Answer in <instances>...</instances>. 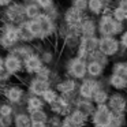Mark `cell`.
<instances>
[{
    "label": "cell",
    "mask_w": 127,
    "mask_h": 127,
    "mask_svg": "<svg viewBox=\"0 0 127 127\" xmlns=\"http://www.w3.org/2000/svg\"><path fill=\"white\" fill-rule=\"evenodd\" d=\"M98 48V40L94 36L90 37H85L81 42V48H79V59L85 58L86 53L94 52V51Z\"/></svg>",
    "instance_id": "7"
},
{
    "label": "cell",
    "mask_w": 127,
    "mask_h": 127,
    "mask_svg": "<svg viewBox=\"0 0 127 127\" xmlns=\"http://www.w3.org/2000/svg\"><path fill=\"white\" fill-rule=\"evenodd\" d=\"M101 1H105V0H101Z\"/></svg>",
    "instance_id": "47"
},
{
    "label": "cell",
    "mask_w": 127,
    "mask_h": 127,
    "mask_svg": "<svg viewBox=\"0 0 127 127\" xmlns=\"http://www.w3.org/2000/svg\"><path fill=\"white\" fill-rule=\"evenodd\" d=\"M12 124L11 116H0V127H10Z\"/></svg>",
    "instance_id": "37"
},
{
    "label": "cell",
    "mask_w": 127,
    "mask_h": 127,
    "mask_svg": "<svg viewBox=\"0 0 127 127\" xmlns=\"http://www.w3.org/2000/svg\"><path fill=\"white\" fill-rule=\"evenodd\" d=\"M25 14L28 15L29 18H32V19H34V18H38V17H40L38 6H34V4H29V6L25 8Z\"/></svg>",
    "instance_id": "31"
},
{
    "label": "cell",
    "mask_w": 127,
    "mask_h": 127,
    "mask_svg": "<svg viewBox=\"0 0 127 127\" xmlns=\"http://www.w3.org/2000/svg\"><path fill=\"white\" fill-rule=\"evenodd\" d=\"M66 21L70 26H78L81 23V11H78L77 8H70L66 12Z\"/></svg>",
    "instance_id": "17"
},
{
    "label": "cell",
    "mask_w": 127,
    "mask_h": 127,
    "mask_svg": "<svg viewBox=\"0 0 127 127\" xmlns=\"http://www.w3.org/2000/svg\"><path fill=\"white\" fill-rule=\"evenodd\" d=\"M109 85L116 90H123L127 89V77L123 75H118V74H112L109 78Z\"/></svg>",
    "instance_id": "16"
},
{
    "label": "cell",
    "mask_w": 127,
    "mask_h": 127,
    "mask_svg": "<svg viewBox=\"0 0 127 127\" xmlns=\"http://www.w3.org/2000/svg\"><path fill=\"white\" fill-rule=\"evenodd\" d=\"M119 7H120V8H123L124 11H127V0H123V1L120 3V6H119Z\"/></svg>",
    "instance_id": "43"
},
{
    "label": "cell",
    "mask_w": 127,
    "mask_h": 127,
    "mask_svg": "<svg viewBox=\"0 0 127 127\" xmlns=\"http://www.w3.org/2000/svg\"><path fill=\"white\" fill-rule=\"evenodd\" d=\"M40 23V28H41V36H48L53 32V22L48 15H40L38 18H36Z\"/></svg>",
    "instance_id": "11"
},
{
    "label": "cell",
    "mask_w": 127,
    "mask_h": 127,
    "mask_svg": "<svg viewBox=\"0 0 127 127\" xmlns=\"http://www.w3.org/2000/svg\"><path fill=\"white\" fill-rule=\"evenodd\" d=\"M12 107L10 104H1L0 105V116H11L12 115Z\"/></svg>",
    "instance_id": "34"
},
{
    "label": "cell",
    "mask_w": 127,
    "mask_h": 127,
    "mask_svg": "<svg viewBox=\"0 0 127 127\" xmlns=\"http://www.w3.org/2000/svg\"><path fill=\"white\" fill-rule=\"evenodd\" d=\"M29 89H30V92L33 93V96H42V94L49 89V82L45 81V79L36 78V79L32 81Z\"/></svg>",
    "instance_id": "8"
},
{
    "label": "cell",
    "mask_w": 127,
    "mask_h": 127,
    "mask_svg": "<svg viewBox=\"0 0 127 127\" xmlns=\"http://www.w3.org/2000/svg\"><path fill=\"white\" fill-rule=\"evenodd\" d=\"M126 19H127V11H126Z\"/></svg>",
    "instance_id": "46"
},
{
    "label": "cell",
    "mask_w": 127,
    "mask_h": 127,
    "mask_svg": "<svg viewBox=\"0 0 127 127\" xmlns=\"http://www.w3.org/2000/svg\"><path fill=\"white\" fill-rule=\"evenodd\" d=\"M68 118L75 127H83L86 124V122H88L89 116H86L83 112H81V111H78L77 108H75V109H72L71 112L68 113Z\"/></svg>",
    "instance_id": "13"
},
{
    "label": "cell",
    "mask_w": 127,
    "mask_h": 127,
    "mask_svg": "<svg viewBox=\"0 0 127 127\" xmlns=\"http://www.w3.org/2000/svg\"><path fill=\"white\" fill-rule=\"evenodd\" d=\"M75 108L81 112H83L86 116H92V113L94 112L96 107H94V102L92 100H86V98H79L75 101Z\"/></svg>",
    "instance_id": "9"
},
{
    "label": "cell",
    "mask_w": 127,
    "mask_h": 127,
    "mask_svg": "<svg viewBox=\"0 0 127 127\" xmlns=\"http://www.w3.org/2000/svg\"><path fill=\"white\" fill-rule=\"evenodd\" d=\"M28 28H29V30L32 32V34H33L34 37H42L41 36V28H40V23H38L37 19L30 21V22L28 23Z\"/></svg>",
    "instance_id": "29"
},
{
    "label": "cell",
    "mask_w": 127,
    "mask_h": 127,
    "mask_svg": "<svg viewBox=\"0 0 127 127\" xmlns=\"http://www.w3.org/2000/svg\"><path fill=\"white\" fill-rule=\"evenodd\" d=\"M23 12V8L21 6H12L8 8V11H7V15H8L10 19L15 21V19H19V17L22 15Z\"/></svg>",
    "instance_id": "27"
},
{
    "label": "cell",
    "mask_w": 127,
    "mask_h": 127,
    "mask_svg": "<svg viewBox=\"0 0 127 127\" xmlns=\"http://www.w3.org/2000/svg\"><path fill=\"white\" fill-rule=\"evenodd\" d=\"M3 67H4V63L1 62V59H0V72L3 71Z\"/></svg>",
    "instance_id": "45"
},
{
    "label": "cell",
    "mask_w": 127,
    "mask_h": 127,
    "mask_svg": "<svg viewBox=\"0 0 127 127\" xmlns=\"http://www.w3.org/2000/svg\"><path fill=\"white\" fill-rule=\"evenodd\" d=\"M113 74L127 77V63H116L113 66Z\"/></svg>",
    "instance_id": "32"
},
{
    "label": "cell",
    "mask_w": 127,
    "mask_h": 127,
    "mask_svg": "<svg viewBox=\"0 0 127 127\" xmlns=\"http://www.w3.org/2000/svg\"><path fill=\"white\" fill-rule=\"evenodd\" d=\"M122 29H123L122 22H118L111 15H104L100 21V33L102 36H115L120 33Z\"/></svg>",
    "instance_id": "2"
},
{
    "label": "cell",
    "mask_w": 127,
    "mask_h": 127,
    "mask_svg": "<svg viewBox=\"0 0 127 127\" xmlns=\"http://www.w3.org/2000/svg\"><path fill=\"white\" fill-rule=\"evenodd\" d=\"M14 124L15 127H30L32 126V120H30V116L28 113H18L14 119Z\"/></svg>",
    "instance_id": "22"
},
{
    "label": "cell",
    "mask_w": 127,
    "mask_h": 127,
    "mask_svg": "<svg viewBox=\"0 0 127 127\" xmlns=\"http://www.w3.org/2000/svg\"><path fill=\"white\" fill-rule=\"evenodd\" d=\"M60 127H75V126L72 124V122L70 120L68 115H67V116H64V118L62 119V126Z\"/></svg>",
    "instance_id": "40"
},
{
    "label": "cell",
    "mask_w": 127,
    "mask_h": 127,
    "mask_svg": "<svg viewBox=\"0 0 127 127\" xmlns=\"http://www.w3.org/2000/svg\"><path fill=\"white\" fill-rule=\"evenodd\" d=\"M36 74H37V78H40V79H45V81H48L51 71H49V68H48V67H44V66H42L41 68H40L38 71L36 72Z\"/></svg>",
    "instance_id": "35"
},
{
    "label": "cell",
    "mask_w": 127,
    "mask_h": 127,
    "mask_svg": "<svg viewBox=\"0 0 127 127\" xmlns=\"http://www.w3.org/2000/svg\"><path fill=\"white\" fill-rule=\"evenodd\" d=\"M68 71L77 79H83L85 75L88 74V63H85V60L82 59H74L68 66Z\"/></svg>",
    "instance_id": "6"
},
{
    "label": "cell",
    "mask_w": 127,
    "mask_h": 127,
    "mask_svg": "<svg viewBox=\"0 0 127 127\" xmlns=\"http://www.w3.org/2000/svg\"><path fill=\"white\" fill-rule=\"evenodd\" d=\"M18 38H19V33H18V29L12 28V26H8L4 33V41L8 42V44H12V42H17Z\"/></svg>",
    "instance_id": "23"
},
{
    "label": "cell",
    "mask_w": 127,
    "mask_h": 127,
    "mask_svg": "<svg viewBox=\"0 0 127 127\" xmlns=\"http://www.w3.org/2000/svg\"><path fill=\"white\" fill-rule=\"evenodd\" d=\"M18 33H19V37H21V38L25 40V41H30L32 38H34V36L32 34V32L29 30V28H28V23L21 26V28L18 29Z\"/></svg>",
    "instance_id": "28"
},
{
    "label": "cell",
    "mask_w": 127,
    "mask_h": 127,
    "mask_svg": "<svg viewBox=\"0 0 127 127\" xmlns=\"http://www.w3.org/2000/svg\"><path fill=\"white\" fill-rule=\"evenodd\" d=\"M100 88H101V85L96 79H85L79 86V97L81 98H86V100H92L93 94Z\"/></svg>",
    "instance_id": "5"
},
{
    "label": "cell",
    "mask_w": 127,
    "mask_h": 127,
    "mask_svg": "<svg viewBox=\"0 0 127 127\" xmlns=\"http://www.w3.org/2000/svg\"><path fill=\"white\" fill-rule=\"evenodd\" d=\"M86 7H88L86 0H74V8H77L78 11H83Z\"/></svg>",
    "instance_id": "36"
},
{
    "label": "cell",
    "mask_w": 127,
    "mask_h": 127,
    "mask_svg": "<svg viewBox=\"0 0 127 127\" xmlns=\"http://www.w3.org/2000/svg\"><path fill=\"white\" fill-rule=\"evenodd\" d=\"M41 97H42V100H44V102H47V104L51 105V104H53V102L59 98V94H58V92H56V90H53V89L49 88Z\"/></svg>",
    "instance_id": "26"
},
{
    "label": "cell",
    "mask_w": 127,
    "mask_h": 127,
    "mask_svg": "<svg viewBox=\"0 0 127 127\" xmlns=\"http://www.w3.org/2000/svg\"><path fill=\"white\" fill-rule=\"evenodd\" d=\"M107 105L112 112H126L127 111V97L122 93L109 94Z\"/></svg>",
    "instance_id": "4"
},
{
    "label": "cell",
    "mask_w": 127,
    "mask_h": 127,
    "mask_svg": "<svg viewBox=\"0 0 127 127\" xmlns=\"http://www.w3.org/2000/svg\"><path fill=\"white\" fill-rule=\"evenodd\" d=\"M120 44L123 45L124 48H127V32H124L123 36H122V38H120Z\"/></svg>",
    "instance_id": "42"
},
{
    "label": "cell",
    "mask_w": 127,
    "mask_h": 127,
    "mask_svg": "<svg viewBox=\"0 0 127 127\" xmlns=\"http://www.w3.org/2000/svg\"><path fill=\"white\" fill-rule=\"evenodd\" d=\"M126 124H127L126 112H112L111 127H124Z\"/></svg>",
    "instance_id": "20"
},
{
    "label": "cell",
    "mask_w": 127,
    "mask_h": 127,
    "mask_svg": "<svg viewBox=\"0 0 127 127\" xmlns=\"http://www.w3.org/2000/svg\"><path fill=\"white\" fill-rule=\"evenodd\" d=\"M36 1L40 7H42V8H49L53 3V0H36Z\"/></svg>",
    "instance_id": "39"
},
{
    "label": "cell",
    "mask_w": 127,
    "mask_h": 127,
    "mask_svg": "<svg viewBox=\"0 0 127 127\" xmlns=\"http://www.w3.org/2000/svg\"><path fill=\"white\" fill-rule=\"evenodd\" d=\"M11 0H0V6H6V4H8Z\"/></svg>",
    "instance_id": "44"
},
{
    "label": "cell",
    "mask_w": 127,
    "mask_h": 127,
    "mask_svg": "<svg viewBox=\"0 0 127 127\" xmlns=\"http://www.w3.org/2000/svg\"><path fill=\"white\" fill-rule=\"evenodd\" d=\"M119 44L120 42L112 36H102V38L98 40V49L105 56H112L119 51Z\"/></svg>",
    "instance_id": "3"
},
{
    "label": "cell",
    "mask_w": 127,
    "mask_h": 127,
    "mask_svg": "<svg viewBox=\"0 0 127 127\" xmlns=\"http://www.w3.org/2000/svg\"><path fill=\"white\" fill-rule=\"evenodd\" d=\"M112 111L107 104L96 105V109L92 113V123L94 127H111Z\"/></svg>",
    "instance_id": "1"
},
{
    "label": "cell",
    "mask_w": 127,
    "mask_h": 127,
    "mask_svg": "<svg viewBox=\"0 0 127 127\" xmlns=\"http://www.w3.org/2000/svg\"><path fill=\"white\" fill-rule=\"evenodd\" d=\"M88 74L93 78H97L102 74V64L96 60H92L88 63Z\"/></svg>",
    "instance_id": "21"
},
{
    "label": "cell",
    "mask_w": 127,
    "mask_h": 127,
    "mask_svg": "<svg viewBox=\"0 0 127 127\" xmlns=\"http://www.w3.org/2000/svg\"><path fill=\"white\" fill-rule=\"evenodd\" d=\"M108 98H109V93H108L105 89L100 88L98 90H96V93L93 94L92 101H93L96 105H101V104H107Z\"/></svg>",
    "instance_id": "18"
},
{
    "label": "cell",
    "mask_w": 127,
    "mask_h": 127,
    "mask_svg": "<svg viewBox=\"0 0 127 127\" xmlns=\"http://www.w3.org/2000/svg\"><path fill=\"white\" fill-rule=\"evenodd\" d=\"M81 28H82V33H83V36H85V37L93 36L94 32H96V25H94V22H93V21H90V19L82 22Z\"/></svg>",
    "instance_id": "25"
},
{
    "label": "cell",
    "mask_w": 127,
    "mask_h": 127,
    "mask_svg": "<svg viewBox=\"0 0 127 127\" xmlns=\"http://www.w3.org/2000/svg\"><path fill=\"white\" fill-rule=\"evenodd\" d=\"M41 67H42V62L40 60V58H37L36 55L28 56V59L25 60V68H26V71L30 72V74L37 72Z\"/></svg>",
    "instance_id": "12"
},
{
    "label": "cell",
    "mask_w": 127,
    "mask_h": 127,
    "mask_svg": "<svg viewBox=\"0 0 127 127\" xmlns=\"http://www.w3.org/2000/svg\"><path fill=\"white\" fill-rule=\"evenodd\" d=\"M4 68H6L10 74H15V72H18L22 68V63H21V60L17 56L10 55V56H7V59L4 60Z\"/></svg>",
    "instance_id": "10"
},
{
    "label": "cell",
    "mask_w": 127,
    "mask_h": 127,
    "mask_svg": "<svg viewBox=\"0 0 127 127\" xmlns=\"http://www.w3.org/2000/svg\"><path fill=\"white\" fill-rule=\"evenodd\" d=\"M56 89H58V92H60L62 94L67 96V94L74 93V90L77 89V83H75L74 79H66V81L59 82L58 86H56Z\"/></svg>",
    "instance_id": "15"
},
{
    "label": "cell",
    "mask_w": 127,
    "mask_h": 127,
    "mask_svg": "<svg viewBox=\"0 0 127 127\" xmlns=\"http://www.w3.org/2000/svg\"><path fill=\"white\" fill-rule=\"evenodd\" d=\"M48 122H49L51 127H60L62 126V119L59 118V115H55L53 118L48 119Z\"/></svg>",
    "instance_id": "38"
},
{
    "label": "cell",
    "mask_w": 127,
    "mask_h": 127,
    "mask_svg": "<svg viewBox=\"0 0 127 127\" xmlns=\"http://www.w3.org/2000/svg\"><path fill=\"white\" fill-rule=\"evenodd\" d=\"M88 7L93 14H98V12L102 10V1L101 0H89Z\"/></svg>",
    "instance_id": "30"
},
{
    "label": "cell",
    "mask_w": 127,
    "mask_h": 127,
    "mask_svg": "<svg viewBox=\"0 0 127 127\" xmlns=\"http://www.w3.org/2000/svg\"><path fill=\"white\" fill-rule=\"evenodd\" d=\"M22 96H23V90L19 88V86H11L6 90V97L10 102L12 104H18V102L22 100Z\"/></svg>",
    "instance_id": "14"
},
{
    "label": "cell",
    "mask_w": 127,
    "mask_h": 127,
    "mask_svg": "<svg viewBox=\"0 0 127 127\" xmlns=\"http://www.w3.org/2000/svg\"><path fill=\"white\" fill-rule=\"evenodd\" d=\"M44 105H45V102L42 98H40V96H32L28 98L26 107H28L29 112H32V111H36V109H42Z\"/></svg>",
    "instance_id": "19"
},
{
    "label": "cell",
    "mask_w": 127,
    "mask_h": 127,
    "mask_svg": "<svg viewBox=\"0 0 127 127\" xmlns=\"http://www.w3.org/2000/svg\"><path fill=\"white\" fill-rule=\"evenodd\" d=\"M29 116H30L32 122H44V123L48 122V115H47V112H45L44 109L32 111V112H29Z\"/></svg>",
    "instance_id": "24"
},
{
    "label": "cell",
    "mask_w": 127,
    "mask_h": 127,
    "mask_svg": "<svg viewBox=\"0 0 127 127\" xmlns=\"http://www.w3.org/2000/svg\"><path fill=\"white\" fill-rule=\"evenodd\" d=\"M113 19H116L118 22L124 21V19H126V11H124L123 8H120V7L115 8V10H113Z\"/></svg>",
    "instance_id": "33"
},
{
    "label": "cell",
    "mask_w": 127,
    "mask_h": 127,
    "mask_svg": "<svg viewBox=\"0 0 127 127\" xmlns=\"http://www.w3.org/2000/svg\"><path fill=\"white\" fill-rule=\"evenodd\" d=\"M30 127H48V124L44 123V122H32Z\"/></svg>",
    "instance_id": "41"
}]
</instances>
